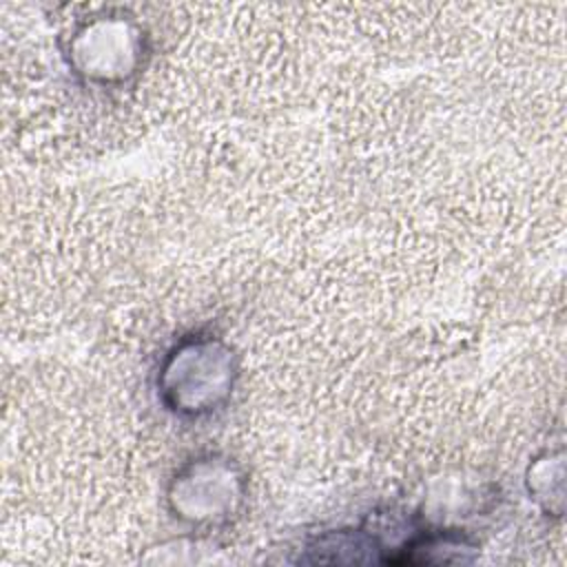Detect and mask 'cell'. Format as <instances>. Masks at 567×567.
Here are the masks:
<instances>
[{"label":"cell","instance_id":"cell-1","mask_svg":"<svg viewBox=\"0 0 567 567\" xmlns=\"http://www.w3.org/2000/svg\"><path fill=\"white\" fill-rule=\"evenodd\" d=\"M237 354L213 332H190L175 341L157 370V396L179 419L210 416L230 401L237 383Z\"/></svg>","mask_w":567,"mask_h":567},{"label":"cell","instance_id":"cell-2","mask_svg":"<svg viewBox=\"0 0 567 567\" xmlns=\"http://www.w3.org/2000/svg\"><path fill=\"white\" fill-rule=\"evenodd\" d=\"M146 53V31L120 13L78 22L64 42L69 69L86 84L102 89L120 86L137 75Z\"/></svg>","mask_w":567,"mask_h":567},{"label":"cell","instance_id":"cell-3","mask_svg":"<svg viewBox=\"0 0 567 567\" xmlns=\"http://www.w3.org/2000/svg\"><path fill=\"white\" fill-rule=\"evenodd\" d=\"M246 481L237 463L219 454H202L184 463L168 487L175 518L193 527H217L244 503Z\"/></svg>","mask_w":567,"mask_h":567},{"label":"cell","instance_id":"cell-4","mask_svg":"<svg viewBox=\"0 0 567 567\" xmlns=\"http://www.w3.org/2000/svg\"><path fill=\"white\" fill-rule=\"evenodd\" d=\"M529 481V492L534 494V498H543L549 503V498H556L558 503L563 501V489L551 487V483L563 485V461L560 456H551L547 454L545 458L536 461Z\"/></svg>","mask_w":567,"mask_h":567}]
</instances>
